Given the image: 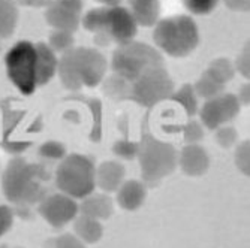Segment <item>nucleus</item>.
<instances>
[{
  "mask_svg": "<svg viewBox=\"0 0 250 248\" xmlns=\"http://www.w3.org/2000/svg\"><path fill=\"white\" fill-rule=\"evenodd\" d=\"M235 165L237 168L241 171V173L244 175H250V142L249 141H244L235 151Z\"/></svg>",
  "mask_w": 250,
  "mask_h": 248,
  "instance_id": "obj_27",
  "label": "nucleus"
},
{
  "mask_svg": "<svg viewBox=\"0 0 250 248\" xmlns=\"http://www.w3.org/2000/svg\"><path fill=\"white\" fill-rule=\"evenodd\" d=\"M147 196L146 186L136 179L123 181V184L117 190V202L126 211H136L141 208Z\"/></svg>",
  "mask_w": 250,
  "mask_h": 248,
  "instance_id": "obj_15",
  "label": "nucleus"
},
{
  "mask_svg": "<svg viewBox=\"0 0 250 248\" xmlns=\"http://www.w3.org/2000/svg\"><path fill=\"white\" fill-rule=\"evenodd\" d=\"M206 74L208 76H211L214 81H217L219 84H226L228 81L232 79L234 74H235V67L234 64L226 60V58H217L214 61L210 63L208 69L206 71Z\"/></svg>",
  "mask_w": 250,
  "mask_h": 248,
  "instance_id": "obj_21",
  "label": "nucleus"
},
{
  "mask_svg": "<svg viewBox=\"0 0 250 248\" xmlns=\"http://www.w3.org/2000/svg\"><path fill=\"white\" fill-rule=\"evenodd\" d=\"M96 184L106 193L117 191L125 179V166L119 162H104L96 169Z\"/></svg>",
  "mask_w": 250,
  "mask_h": 248,
  "instance_id": "obj_14",
  "label": "nucleus"
},
{
  "mask_svg": "<svg viewBox=\"0 0 250 248\" xmlns=\"http://www.w3.org/2000/svg\"><path fill=\"white\" fill-rule=\"evenodd\" d=\"M95 163L83 154H69L62 159L56 171V186L72 199H84L96 187Z\"/></svg>",
  "mask_w": 250,
  "mask_h": 248,
  "instance_id": "obj_7",
  "label": "nucleus"
},
{
  "mask_svg": "<svg viewBox=\"0 0 250 248\" xmlns=\"http://www.w3.org/2000/svg\"><path fill=\"white\" fill-rule=\"evenodd\" d=\"M225 88L223 84H219L217 81H214L211 76H208L206 72L204 75L196 81L193 90L196 92V95L199 97H204V99H211V97H216L222 93V90Z\"/></svg>",
  "mask_w": 250,
  "mask_h": 248,
  "instance_id": "obj_23",
  "label": "nucleus"
},
{
  "mask_svg": "<svg viewBox=\"0 0 250 248\" xmlns=\"http://www.w3.org/2000/svg\"><path fill=\"white\" fill-rule=\"evenodd\" d=\"M143 181L151 187L157 186L161 179L171 175L178 166V155L175 148L164 141L156 139L151 133L144 130L138 147Z\"/></svg>",
  "mask_w": 250,
  "mask_h": 248,
  "instance_id": "obj_6",
  "label": "nucleus"
},
{
  "mask_svg": "<svg viewBox=\"0 0 250 248\" xmlns=\"http://www.w3.org/2000/svg\"><path fill=\"white\" fill-rule=\"evenodd\" d=\"M78 211L80 210L75 199L63 193L45 196L38 205V212L56 229H62L69 221L75 220Z\"/></svg>",
  "mask_w": 250,
  "mask_h": 248,
  "instance_id": "obj_10",
  "label": "nucleus"
},
{
  "mask_svg": "<svg viewBox=\"0 0 250 248\" xmlns=\"http://www.w3.org/2000/svg\"><path fill=\"white\" fill-rule=\"evenodd\" d=\"M66 151H64V147L60 144V142H56V141H50L47 144H43L41 148H39V155L45 160H50V162H54V160H62L64 157Z\"/></svg>",
  "mask_w": 250,
  "mask_h": 248,
  "instance_id": "obj_26",
  "label": "nucleus"
},
{
  "mask_svg": "<svg viewBox=\"0 0 250 248\" xmlns=\"http://www.w3.org/2000/svg\"><path fill=\"white\" fill-rule=\"evenodd\" d=\"M83 2L81 0H56L48 5L45 12L48 24L56 30H64L74 33L80 26Z\"/></svg>",
  "mask_w": 250,
  "mask_h": 248,
  "instance_id": "obj_12",
  "label": "nucleus"
},
{
  "mask_svg": "<svg viewBox=\"0 0 250 248\" xmlns=\"http://www.w3.org/2000/svg\"><path fill=\"white\" fill-rule=\"evenodd\" d=\"M45 248H87L83 241L72 235V233H63L60 236L51 238L45 242Z\"/></svg>",
  "mask_w": 250,
  "mask_h": 248,
  "instance_id": "obj_25",
  "label": "nucleus"
},
{
  "mask_svg": "<svg viewBox=\"0 0 250 248\" xmlns=\"http://www.w3.org/2000/svg\"><path fill=\"white\" fill-rule=\"evenodd\" d=\"M219 0H185V6L196 15H207L217 6Z\"/></svg>",
  "mask_w": 250,
  "mask_h": 248,
  "instance_id": "obj_28",
  "label": "nucleus"
},
{
  "mask_svg": "<svg viewBox=\"0 0 250 248\" xmlns=\"http://www.w3.org/2000/svg\"><path fill=\"white\" fill-rule=\"evenodd\" d=\"M216 139H217L220 147L231 148L238 139V133H237V130L234 127H222V129L217 130Z\"/></svg>",
  "mask_w": 250,
  "mask_h": 248,
  "instance_id": "obj_30",
  "label": "nucleus"
},
{
  "mask_svg": "<svg viewBox=\"0 0 250 248\" xmlns=\"http://www.w3.org/2000/svg\"><path fill=\"white\" fill-rule=\"evenodd\" d=\"M178 165L186 175L201 176L210 168V157L207 151L198 144H189L180 153Z\"/></svg>",
  "mask_w": 250,
  "mask_h": 248,
  "instance_id": "obj_13",
  "label": "nucleus"
},
{
  "mask_svg": "<svg viewBox=\"0 0 250 248\" xmlns=\"http://www.w3.org/2000/svg\"><path fill=\"white\" fill-rule=\"evenodd\" d=\"M138 147H140V144H135V142L123 139V141H117L114 145H112V153L119 157H122V159L132 160L136 157V154H138Z\"/></svg>",
  "mask_w": 250,
  "mask_h": 248,
  "instance_id": "obj_29",
  "label": "nucleus"
},
{
  "mask_svg": "<svg viewBox=\"0 0 250 248\" xmlns=\"http://www.w3.org/2000/svg\"><path fill=\"white\" fill-rule=\"evenodd\" d=\"M249 88H250L249 84H247V85H243V87H241V92H240V97H237L238 102L243 103V105H249V99H250Z\"/></svg>",
  "mask_w": 250,
  "mask_h": 248,
  "instance_id": "obj_37",
  "label": "nucleus"
},
{
  "mask_svg": "<svg viewBox=\"0 0 250 248\" xmlns=\"http://www.w3.org/2000/svg\"><path fill=\"white\" fill-rule=\"evenodd\" d=\"M6 74L11 82L24 96H30L39 87V54L36 45L21 40L5 56Z\"/></svg>",
  "mask_w": 250,
  "mask_h": 248,
  "instance_id": "obj_8",
  "label": "nucleus"
},
{
  "mask_svg": "<svg viewBox=\"0 0 250 248\" xmlns=\"http://www.w3.org/2000/svg\"><path fill=\"white\" fill-rule=\"evenodd\" d=\"M81 215L92 217L95 220H108L112 215V199L106 194H88L78 207Z\"/></svg>",
  "mask_w": 250,
  "mask_h": 248,
  "instance_id": "obj_16",
  "label": "nucleus"
},
{
  "mask_svg": "<svg viewBox=\"0 0 250 248\" xmlns=\"http://www.w3.org/2000/svg\"><path fill=\"white\" fill-rule=\"evenodd\" d=\"M204 138V130L198 121H189L185 127V141L188 144H198Z\"/></svg>",
  "mask_w": 250,
  "mask_h": 248,
  "instance_id": "obj_31",
  "label": "nucleus"
},
{
  "mask_svg": "<svg viewBox=\"0 0 250 248\" xmlns=\"http://www.w3.org/2000/svg\"><path fill=\"white\" fill-rule=\"evenodd\" d=\"M223 2L229 9L237 12H247L250 8V0H223Z\"/></svg>",
  "mask_w": 250,
  "mask_h": 248,
  "instance_id": "obj_35",
  "label": "nucleus"
},
{
  "mask_svg": "<svg viewBox=\"0 0 250 248\" xmlns=\"http://www.w3.org/2000/svg\"><path fill=\"white\" fill-rule=\"evenodd\" d=\"M249 61H250V58H249V43H247V45H246V48L243 50V53L240 54V57H238V60H237V63H235L238 72H240L244 78H247V79H249V76H250V66H249Z\"/></svg>",
  "mask_w": 250,
  "mask_h": 248,
  "instance_id": "obj_34",
  "label": "nucleus"
},
{
  "mask_svg": "<svg viewBox=\"0 0 250 248\" xmlns=\"http://www.w3.org/2000/svg\"><path fill=\"white\" fill-rule=\"evenodd\" d=\"M240 112V102L234 95H219L208 99L201 108V121L210 130L234 120Z\"/></svg>",
  "mask_w": 250,
  "mask_h": 248,
  "instance_id": "obj_11",
  "label": "nucleus"
},
{
  "mask_svg": "<svg viewBox=\"0 0 250 248\" xmlns=\"http://www.w3.org/2000/svg\"><path fill=\"white\" fill-rule=\"evenodd\" d=\"M83 26L95 35L98 45H108L109 42L125 45L133 40L138 24L129 9L123 6H102L88 11L83 18Z\"/></svg>",
  "mask_w": 250,
  "mask_h": 248,
  "instance_id": "obj_4",
  "label": "nucleus"
},
{
  "mask_svg": "<svg viewBox=\"0 0 250 248\" xmlns=\"http://www.w3.org/2000/svg\"><path fill=\"white\" fill-rule=\"evenodd\" d=\"M157 66H164V58L150 45L135 40L120 45L112 54L114 75L104 81V93L114 100H126L127 85Z\"/></svg>",
  "mask_w": 250,
  "mask_h": 248,
  "instance_id": "obj_2",
  "label": "nucleus"
},
{
  "mask_svg": "<svg viewBox=\"0 0 250 248\" xmlns=\"http://www.w3.org/2000/svg\"><path fill=\"white\" fill-rule=\"evenodd\" d=\"M50 172L42 163H29L24 159L11 160L2 178L5 197L17 207L22 218L32 217V208L47 196Z\"/></svg>",
  "mask_w": 250,
  "mask_h": 248,
  "instance_id": "obj_1",
  "label": "nucleus"
},
{
  "mask_svg": "<svg viewBox=\"0 0 250 248\" xmlns=\"http://www.w3.org/2000/svg\"><path fill=\"white\" fill-rule=\"evenodd\" d=\"M14 211L6 205H0V238H2L12 226Z\"/></svg>",
  "mask_w": 250,
  "mask_h": 248,
  "instance_id": "obj_33",
  "label": "nucleus"
},
{
  "mask_svg": "<svg viewBox=\"0 0 250 248\" xmlns=\"http://www.w3.org/2000/svg\"><path fill=\"white\" fill-rule=\"evenodd\" d=\"M153 39L168 56L186 57L199 45V32L190 17L175 15L157 22Z\"/></svg>",
  "mask_w": 250,
  "mask_h": 248,
  "instance_id": "obj_5",
  "label": "nucleus"
},
{
  "mask_svg": "<svg viewBox=\"0 0 250 248\" xmlns=\"http://www.w3.org/2000/svg\"><path fill=\"white\" fill-rule=\"evenodd\" d=\"M130 6V14L136 24L143 27H151L156 24L161 12L159 0H127Z\"/></svg>",
  "mask_w": 250,
  "mask_h": 248,
  "instance_id": "obj_17",
  "label": "nucleus"
},
{
  "mask_svg": "<svg viewBox=\"0 0 250 248\" xmlns=\"http://www.w3.org/2000/svg\"><path fill=\"white\" fill-rule=\"evenodd\" d=\"M74 230L77 236L87 244H96L104 235V228L101 221L87 215H80L75 220Z\"/></svg>",
  "mask_w": 250,
  "mask_h": 248,
  "instance_id": "obj_19",
  "label": "nucleus"
},
{
  "mask_svg": "<svg viewBox=\"0 0 250 248\" xmlns=\"http://www.w3.org/2000/svg\"><path fill=\"white\" fill-rule=\"evenodd\" d=\"M74 47V36L69 32L56 30L50 35V48L56 53H66Z\"/></svg>",
  "mask_w": 250,
  "mask_h": 248,
  "instance_id": "obj_24",
  "label": "nucleus"
},
{
  "mask_svg": "<svg viewBox=\"0 0 250 248\" xmlns=\"http://www.w3.org/2000/svg\"><path fill=\"white\" fill-rule=\"evenodd\" d=\"M18 21V9L14 0H0V39L11 38Z\"/></svg>",
  "mask_w": 250,
  "mask_h": 248,
  "instance_id": "obj_20",
  "label": "nucleus"
},
{
  "mask_svg": "<svg viewBox=\"0 0 250 248\" xmlns=\"http://www.w3.org/2000/svg\"><path fill=\"white\" fill-rule=\"evenodd\" d=\"M96 2H99L105 6H119L122 0H96Z\"/></svg>",
  "mask_w": 250,
  "mask_h": 248,
  "instance_id": "obj_38",
  "label": "nucleus"
},
{
  "mask_svg": "<svg viewBox=\"0 0 250 248\" xmlns=\"http://www.w3.org/2000/svg\"><path fill=\"white\" fill-rule=\"evenodd\" d=\"M0 248H9V247H6V245H2V247H0Z\"/></svg>",
  "mask_w": 250,
  "mask_h": 248,
  "instance_id": "obj_39",
  "label": "nucleus"
},
{
  "mask_svg": "<svg viewBox=\"0 0 250 248\" xmlns=\"http://www.w3.org/2000/svg\"><path fill=\"white\" fill-rule=\"evenodd\" d=\"M36 50L39 54V87L45 85L51 81V78L56 75L57 72V66H59V60L56 58L54 51L45 45L42 42L35 43Z\"/></svg>",
  "mask_w": 250,
  "mask_h": 248,
  "instance_id": "obj_18",
  "label": "nucleus"
},
{
  "mask_svg": "<svg viewBox=\"0 0 250 248\" xmlns=\"http://www.w3.org/2000/svg\"><path fill=\"white\" fill-rule=\"evenodd\" d=\"M169 99L178 102L181 106H183L188 115L192 117V115L196 114V111H198V102H196V97H195V90H193V87L190 84L183 85L177 93H172V96Z\"/></svg>",
  "mask_w": 250,
  "mask_h": 248,
  "instance_id": "obj_22",
  "label": "nucleus"
},
{
  "mask_svg": "<svg viewBox=\"0 0 250 248\" xmlns=\"http://www.w3.org/2000/svg\"><path fill=\"white\" fill-rule=\"evenodd\" d=\"M59 76L63 85L69 90H80L83 87L93 88L99 85L106 72L105 57L92 48H72L63 53L59 66Z\"/></svg>",
  "mask_w": 250,
  "mask_h": 248,
  "instance_id": "obj_3",
  "label": "nucleus"
},
{
  "mask_svg": "<svg viewBox=\"0 0 250 248\" xmlns=\"http://www.w3.org/2000/svg\"><path fill=\"white\" fill-rule=\"evenodd\" d=\"M174 93V82L165 66H157L143 74L126 88V100H133L144 108H153L169 99Z\"/></svg>",
  "mask_w": 250,
  "mask_h": 248,
  "instance_id": "obj_9",
  "label": "nucleus"
},
{
  "mask_svg": "<svg viewBox=\"0 0 250 248\" xmlns=\"http://www.w3.org/2000/svg\"><path fill=\"white\" fill-rule=\"evenodd\" d=\"M0 51H2V45H0Z\"/></svg>",
  "mask_w": 250,
  "mask_h": 248,
  "instance_id": "obj_40",
  "label": "nucleus"
},
{
  "mask_svg": "<svg viewBox=\"0 0 250 248\" xmlns=\"http://www.w3.org/2000/svg\"><path fill=\"white\" fill-rule=\"evenodd\" d=\"M90 109H92V112L95 114V130L92 132V134H90V138H92V141L98 142L101 139V111H102V105L98 99H92L90 100Z\"/></svg>",
  "mask_w": 250,
  "mask_h": 248,
  "instance_id": "obj_32",
  "label": "nucleus"
},
{
  "mask_svg": "<svg viewBox=\"0 0 250 248\" xmlns=\"http://www.w3.org/2000/svg\"><path fill=\"white\" fill-rule=\"evenodd\" d=\"M17 2L22 6H48L53 0H17Z\"/></svg>",
  "mask_w": 250,
  "mask_h": 248,
  "instance_id": "obj_36",
  "label": "nucleus"
}]
</instances>
